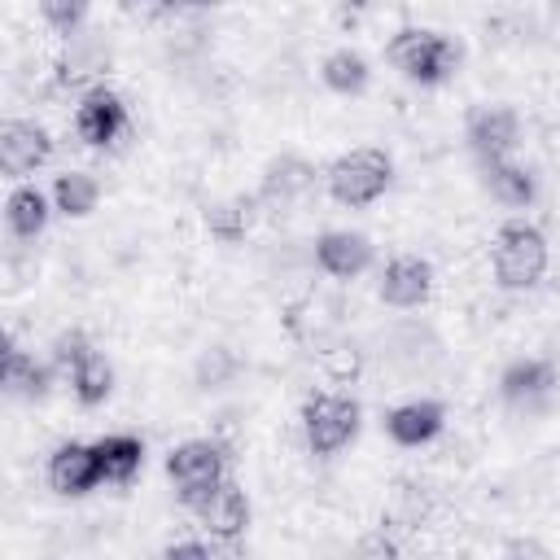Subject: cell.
<instances>
[{
  "instance_id": "obj_29",
  "label": "cell",
  "mask_w": 560,
  "mask_h": 560,
  "mask_svg": "<svg viewBox=\"0 0 560 560\" xmlns=\"http://www.w3.org/2000/svg\"><path fill=\"white\" fill-rule=\"evenodd\" d=\"M508 560H556L538 538H512L508 542Z\"/></svg>"
},
{
  "instance_id": "obj_23",
  "label": "cell",
  "mask_w": 560,
  "mask_h": 560,
  "mask_svg": "<svg viewBox=\"0 0 560 560\" xmlns=\"http://www.w3.org/2000/svg\"><path fill=\"white\" fill-rule=\"evenodd\" d=\"M66 381H70V389H74V398L83 407H101L114 394V363L101 350H92V354H83V363Z\"/></svg>"
},
{
  "instance_id": "obj_26",
  "label": "cell",
  "mask_w": 560,
  "mask_h": 560,
  "mask_svg": "<svg viewBox=\"0 0 560 560\" xmlns=\"http://www.w3.org/2000/svg\"><path fill=\"white\" fill-rule=\"evenodd\" d=\"M83 354H92V341H88L83 328H66V332H57V341H52V368H57L61 376H70V372L83 363Z\"/></svg>"
},
{
  "instance_id": "obj_6",
  "label": "cell",
  "mask_w": 560,
  "mask_h": 560,
  "mask_svg": "<svg viewBox=\"0 0 560 560\" xmlns=\"http://www.w3.org/2000/svg\"><path fill=\"white\" fill-rule=\"evenodd\" d=\"M560 389V368L542 354H529V359H512L499 376V398L512 407V411H525V416H538L551 407Z\"/></svg>"
},
{
  "instance_id": "obj_3",
  "label": "cell",
  "mask_w": 560,
  "mask_h": 560,
  "mask_svg": "<svg viewBox=\"0 0 560 560\" xmlns=\"http://www.w3.org/2000/svg\"><path fill=\"white\" fill-rule=\"evenodd\" d=\"M166 477L175 486V499L197 512L223 481H228V451L210 438H188L179 446H171L166 455Z\"/></svg>"
},
{
  "instance_id": "obj_20",
  "label": "cell",
  "mask_w": 560,
  "mask_h": 560,
  "mask_svg": "<svg viewBox=\"0 0 560 560\" xmlns=\"http://www.w3.org/2000/svg\"><path fill=\"white\" fill-rule=\"evenodd\" d=\"M48 219H52V197H44L35 184H18V188L9 192V201H4V223H9L13 236L35 241V236L48 228Z\"/></svg>"
},
{
  "instance_id": "obj_11",
  "label": "cell",
  "mask_w": 560,
  "mask_h": 560,
  "mask_svg": "<svg viewBox=\"0 0 560 560\" xmlns=\"http://www.w3.org/2000/svg\"><path fill=\"white\" fill-rule=\"evenodd\" d=\"M52 158V136L48 127L31 122V118H9L0 127V171L9 179H22L31 171H39Z\"/></svg>"
},
{
  "instance_id": "obj_22",
  "label": "cell",
  "mask_w": 560,
  "mask_h": 560,
  "mask_svg": "<svg viewBox=\"0 0 560 560\" xmlns=\"http://www.w3.org/2000/svg\"><path fill=\"white\" fill-rule=\"evenodd\" d=\"M101 201V184L88 171H61L52 179V210L66 219H88Z\"/></svg>"
},
{
  "instance_id": "obj_25",
  "label": "cell",
  "mask_w": 560,
  "mask_h": 560,
  "mask_svg": "<svg viewBox=\"0 0 560 560\" xmlns=\"http://www.w3.org/2000/svg\"><path fill=\"white\" fill-rule=\"evenodd\" d=\"M39 18L52 26V35H79V26L88 22V4L83 0H44L39 4Z\"/></svg>"
},
{
  "instance_id": "obj_12",
  "label": "cell",
  "mask_w": 560,
  "mask_h": 560,
  "mask_svg": "<svg viewBox=\"0 0 560 560\" xmlns=\"http://www.w3.org/2000/svg\"><path fill=\"white\" fill-rule=\"evenodd\" d=\"M315 267L332 280H354L372 267V241L350 228H328L315 236Z\"/></svg>"
},
{
  "instance_id": "obj_9",
  "label": "cell",
  "mask_w": 560,
  "mask_h": 560,
  "mask_svg": "<svg viewBox=\"0 0 560 560\" xmlns=\"http://www.w3.org/2000/svg\"><path fill=\"white\" fill-rule=\"evenodd\" d=\"M464 140L481 166L503 162V158H512V149L521 140V114L503 101L499 105H472L464 118Z\"/></svg>"
},
{
  "instance_id": "obj_10",
  "label": "cell",
  "mask_w": 560,
  "mask_h": 560,
  "mask_svg": "<svg viewBox=\"0 0 560 560\" xmlns=\"http://www.w3.org/2000/svg\"><path fill=\"white\" fill-rule=\"evenodd\" d=\"M376 293L385 306L394 311H416L429 302L433 293V262L420 258V254H398L381 267V280H376Z\"/></svg>"
},
{
  "instance_id": "obj_1",
  "label": "cell",
  "mask_w": 560,
  "mask_h": 560,
  "mask_svg": "<svg viewBox=\"0 0 560 560\" xmlns=\"http://www.w3.org/2000/svg\"><path fill=\"white\" fill-rule=\"evenodd\" d=\"M385 57H389V66H394L402 79H411V83H420V88H438V83H446V79L459 70L464 48H459L451 35L433 31V26H402V31H394V39L385 44Z\"/></svg>"
},
{
  "instance_id": "obj_17",
  "label": "cell",
  "mask_w": 560,
  "mask_h": 560,
  "mask_svg": "<svg viewBox=\"0 0 560 560\" xmlns=\"http://www.w3.org/2000/svg\"><path fill=\"white\" fill-rule=\"evenodd\" d=\"M481 184H486V192H490L494 201H503V206H512V210H525V206H534V197H538V175H534L525 162H512V158L486 162V166H481Z\"/></svg>"
},
{
  "instance_id": "obj_16",
  "label": "cell",
  "mask_w": 560,
  "mask_h": 560,
  "mask_svg": "<svg viewBox=\"0 0 560 560\" xmlns=\"http://www.w3.org/2000/svg\"><path fill=\"white\" fill-rule=\"evenodd\" d=\"M258 214H262L258 197H254V192H236V197L210 201L201 219H206V232H210L214 241H223V245H236V241H245V236L254 232Z\"/></svg>"
},
{
  "instance_id": "obj_18",
  "label": "cell",
  "mask_w": 560,
  "mask_h": 560,
  "mask_svg": "<svg viewBox=\"0 0 560 560\" xmlns=\"http://www.w3.org/2000/svg\"><path fill=\"white\" fill-rule=\"evenodd\" d=\"M48 385H52V368H44L35 354H26L18 341H9V350H4V394L22 398V402H39V398H48Z\"/></svg>"
},
{
  "instance_id": "obj_27",
  "label": "cell",
  "mask_w": 560,
  "mask_h": 560,
  "mask_svg": "<svg viewBox=\"0 0 560 560\" xmlns=\"http://www.w3.org/2000/svg\"><path fill=\"white\" fill-rule=\"evenodd\" d=\"M350 560H398V542H394L385 529H368V534L350 547Z\"/></svg>"
},
{
  "instance_id": "obj_4",
  "label": "cell",
  "mask_w": 560,
  "mask_h": 560,
  "mask_svg": "<svg viewBox=\"0 0 560 560\" xmlns=\"http://www.w3.org/2000/svg\"><path fill=\"white\" fill-rule=\"evenodd\" d=\"M324 184H328V192H332L337 206L359 210V206H372L376 197L389 192L394 162H389L385 149H350V153L332 158V166L324 171Z\"/></svg>"
},
{
  "instance_id": "obj_28",
  "label": "cell",
  "mask_w": 560,
  "mask_h": 560,
  "mask_svg": "<svg viewBox=\"0 0 560 560\" xmlns=\"http://www.w3.org/2000/svg\"><path fill=\"white\" fill-rule=\"evenodd\" d=\"M158 560H219V556H214V547H206V542H197V538H179V542L162 547Z\"/></svg>"
},
{
  "instance_id": "obj_14",
  "label": "cell",
  "mask_w": 560,
  "mask_h": 560,
  "mask_svg": "<svg viewBox=\"0 0 560 560\" xmlns=\"http://www.w3.org/2000/svg\"><path fill=\"white\" fill-rule=\"evenodd\" d=\"M48 486L66 499H79L88 490L101 486V464H96V446L88 442H61L52 455H48Z\"/></svg>"
},
{
  "instance_id": "obj_19",
  "label": "cell",
  "mask_w": 560,
  "mask_h": 560,
  "mask_svg": "<svg viewBox=\"0 0 560 560\" xmlns=\"http://www.w3.org/2000/svg\"><path fill=\"white\" fill-rule=\"evenodd\" d=\"M92 446H96L101 481H109V486H131V481L140 477V468H144V442H140V438H131V433H109V438H101V442H92Z\"/></svg>"
},
{
  "instance_id": "obj_15",
  "label": "cell",
  "mask_w": 560,
  "mask_h": 560,
  "mask_svg": "<svg viewBox=\"0 0 560 560\" xmlns=\"http://www.w3.org/2000/svg\"><path fill=\"white\" fill-rule=\"evenodd\" d=\"M442 424H446V407L438 398H411L385 411V433L398 446H424L442 433Z\"/></svg>"
},
{
  "instance_id": "obj_7",
  "label": "cell",
  "mask_w": 560,
  "mask_h": 560,
  "mask_svg": "<svg viewBox=\"0 0 560 560\" xmlns=\"http://www.w3.org/2000/svg\"><path fill=\"white\" fill-rule=\"evenodd\" d=\"M315 184H319L315 162H306L302 153H280V158H271L262 166V179H258V192L254 197H258L262 210L289 214V210H298L315 192Z\"/></svg>"
},
{
  "instance_id": "obj_24",
  "label": "cell",
  "mask_w": 560,
  "mask_h": 560,
  "mask_svg": "<svg viewBox=\"0 0 560 560\" xmlns=\"http://www.w3.org/2000/svg\"><path fill=\"white\" fill-rule=\"evenodd\" d=\"M236 376H241V359H236V350H228V346H206V350L197 354V363H192L197 389H223V385H232Z\"/></svg>"
},
{
  "instance_id": "obj_5",
  "label": "cell",
  "mask_w": 560,
  "mask_h": 560,
  "mask_svg": "<svg viewBox=\"0 0 560 560\" xmlns=\"http://www.w3.org/2000/svg\"><path fill=\"white\" fill-rule=\"evenodd\" d=\"M359 424H363V407L350 394H311L302 402V438L306 451L319 459L346 451L359 438Z\"/></svg>"
},
{
  "instance_id": "obj_13",
  "label": "cell",
  "mask_w": 560,
  "mask_h": 560,
  "mask_svg": "<svg viewBox=\"0 0 560 560\" xmlns=\"http://www.w3.org/2000/svg\"><path fill=\"white\" fill-rule=\"evenodd\" d=\"M192 516L201 521V529H206L214 542L236 547V542L245 538V529H249V499H245V490H241L236 481H223Z\"/></svg>"
},
{
  "instance_id": "obj_2",
  "label": "cell",
  "mask_w": 560,
  "mask_h": 560,
  "mask_svg": "<svg viewBox=\"0 0 560 560\" xmlns=\"http://www.w3.org/2000/svg\"><path fill=\"white\" fill-rule=\"evenodd\" d=\"M547 262H551V254H547V236H542L534 223H525V219H508V223H499V232H494V249H490V267H494L499 289H508V293H525V289H534V284L547 276Z\"/></svg>"
},
{
  "instance_id": "obj_21",
  "label": "cell",
  "mask_w": 560,
  "mask_h": 560,
  "mask_svg": "<svg viewBox=\"0 0 560 560\" xmlns=\"http://www.w3.org/2000/svg\"><path fill=\"white\" fill-rule=\"evenodd\" d=\"M319 79L324 88H332L337 96H363L368 83H372V66L359 48H332L319 66Z\"/></svg>"
},
{
  "instance_id": "obj_8",
  "label": "cell",
  "mask_w": 560,
  "mask_h": 560,
  "mask_svg": "<svg viewBox=\"0 0 560 560\" xmlns=\"http://www.w3.org/2000/svg\"><path fill=\"white\" fill-rule=\"evenodd\" d=\"M131 127L127 118V105L114 88L105 83H92L79 92V105H74V136L88 144V149H109L122 131Z\"/></svg>"
}]
</instances>
